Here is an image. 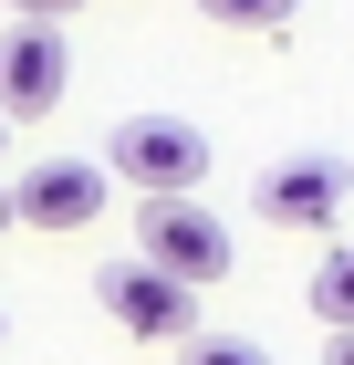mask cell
Segmentation results:
<instances>
[{"instance_id": "5b68a950", "label": "cell", "mask_w": 354, "mask_h": 365, "mask_svg": "<svg viewBox=\"0 0 354 365\" xmlns=\"http://www.w3.org/2000/svg\"><path fill=\"white\" fill-rule=\"evenodd\" d=\"M354 198V168L344 157H271V168L250 178V209L271 230H333Z\"/></svg>"}, {"instance_id": "8992f818", "label": "cell", "mask_w": 354, "mask_h": 365, "mask_svg": "<svg viewBox=\"0 0 354 365\" xmlns=\"http://www.w3.org/2000/svg\"><path fill=\"white\" fill-rule=\"evenodd\" d=\"M63 84H73V42L53 21H11V42H0V115L31 125V115L63 105Z\"/></svg>"}, {"instance_id": "8fae6325", "label": "cell", "mask_w": 354, "mask_h": 365, "mask_svg": "<svg viewBox=\"0 0 354 365\" xmlns=\"http://www.w3.org/2000/svg\"><path fill=\"white\" fill-rule=\"evenodd\" d=\"M0 230H21V188H0Z\"/></svg>"}, {"instance_id": "3957f363", "label": "cell", "mask_w": 354, "mask_h": 365, "mask_svg": "<svg viewBox=\"0 0 354 365\" xmlns=\"http://www.w3.org/2000/svg\"><path fill=\"white\" fill-rule=\"evenodd\" d=\"M105 198H115V168H105V157H31V168H21V230L73 240V230L105 220Z\"/></svg>"}, {"instance_id": "4fadbf2b", "label": "cell", "mask_w": 354, "mask_h": 365, "mask_svg": "<svg viewBox=\"0 0 354 365\" xmlns=\"http://www.w3.org/2000/svg\"><path fill=\"white\" fill-rule=\"evenodd\" d=\"M0 157H11V115H0Z\"/></svg>"}, {"instance_id": "7c38bea8", "label": "cell", "mask_w": 354, "mask_h": 365, "mask_svg": "<svg viewBox=\"0 0 354 365\" xmlns=\"http://www.w3.org/2000/svg\"><path fill=\"white\" fill-rule=\"evenodd\" d=\"M333 365H354V334H333Z\"/></svg>"}, {"instance_id": "52a82bcc", "label": "cell", "mask_w": 354, "mask_h": 365, "mask_svg": "<svg viewBox=\"0 0 354 365\" xmlns=\"http://www.w3.org/2000/svg\"><path fill=\"white\" fill-rule=\"evenodd\" d=\"M313 313H323L333 334H354V240L323 251V272H313Z\"/></svg>"}, {"instance_id": "277c9868", "label": "cell", "mask_w": 354, "mask_h": 365, "mask_svg": "<svg viewBox=\"0 0 354 365\" xmlns=\"http://www.w3.org/2000/svg\"><path fill=\"white\" fill-rule=\"evenodd\" d=\"M136 240H146V261H157V272H177L188 292H209V282L229 272V261H240V240H229V230H219L209 209H198V198H146Z\"/></svg>"}, {"instance_id": "9c48e42d", "label": "cell", "mask_w": 354, "mask_h": 365, "mask_svg": "<svg viewBox=\"0 0 354 365\" xmlns=\"http://www.w3.org/2000/svg\"><path fill=\"white\" fill-rule=\"evenodd\" d=\"M188 365H271V344H250V334H188Z\"/></svg>"}, {"instance_id": "7a4b0ae2", "label": "cell", "mask_w": 354, "mask_h": 365, "mask_svg": "<svg viewBox=\"0 0 354 365\" xmlns=\"http://www.w3.org/2000/svg\"><path fill=\"white\" fill-rule=\"evenodd\" d=\"M94 303H105L136 344H188V334H198V292H188L177 272H157L146 251H136V261H105V272H94Z\"/></svg>"}, {"instance_id": "30bf717a", "label": "cell", "mask_w": 354, "mask_h": 365, "mask_svg": "<svg viewBox=\"0 0 354 365\" xmlns=\"http://www.w3.org/2000/svg\"><path fill=\"white\" fill-rule=\"evenodd\" d=\"M11 21H53V31H63V21H73V0H11Z\"/></svg>"}, {"instance_id": "ba28073f", "label": "cell", "mask_w": 354, "mask_h": 365, "mask_svg": "<svg viewBox=\"0 0 354 365\" xmlns=\"http://www.w3.org/2000/svg\"><path fill=\"white\" fill-rule=\"evenodd\" d=\"M198 11H209L219 31H292L302 0H198Z\"/></svg>"}, {"instance_id": "6da1fadb", "label": "cell", "mask_w": 354, "mask_h": 365, "mask_svg": "<svg viewBox=\"0 0 354 365\" xmlns=\"http://www.w3.org/2000/svg\"><path fill=\"white\" fill-rule=\"evenodd\" d=\"M105 168H115V188H136V198H198L219 157H209V136L188 115H125L105 136Z\"/></svg>"}]
</instances>
